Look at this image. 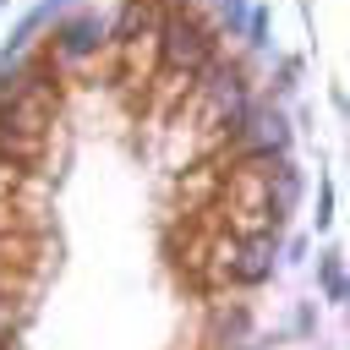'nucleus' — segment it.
<instances>
[{
	"mask_svg": "<svg viewBox=\"0 0 350 350\" xmlns=\"http://www.w3.org/2000/svg\"><path fill=\"white\" fill-rule=\"evenodd\" d=\"M164 66L170 71H202L208 66V33L180 11L164 22Z\"/></svg>",
	"mask_w": 350,
	"mask_h": 350,
	"instance_id": "1",
	"label": "nucleus"
},
{
	"mask_svg": "<svg viewBox=\"0 0 350 350\" xmlns=\"http://www.w3.org/2000/svg\"><path fill=\"white\" fill-rule=\"evenodd\" d=\"M104 16L98 11H82V16H71L66 27H60V60H82V55H93L98 44H104Z\"/></svg>",
	"mask_w": 350,
	"mask_h": 350,
	"instance_id": "2",
	"label": "nucleus"
},
{
	"mask_svg": "<svg viewBox=\"0 0 350 350\" xmlns=\"http://www.w3.org/2000/svg\"><path fill=\"white\" fill-rule=\"evenodd\" d=\"M246 148L252 153H273V148H284V115H273V109H262V115H246Z\"/></svg>",
	"mask_w": 350,
	"mask_h": 350,
	"instance_id": "3",
	"label": "nucleus"
},
{
	"mask_svg": "<svg viewBox=\"0 0 350 350\" xmlns=\"http://www.w3.org/2000/svg\"><path fill=\"white\" fill-rule=\"evenodd\" d=\"M55 5H60V0H38V5H33L27 16H22V27H16L11 49H5V66H11V55H22V49H27V38H33V33H38V27H44L49 16H55Z\"/></svg>",
	"mask_w": 350,
	"mask_h": 350,
	"instance_id": "4",
	"label": "nucleus"
},
{
	"mask_svg": "<svg viewBox=\"0 0 350 350\" xmlns=\"http://www.w3.org/2000/svg\"><path fill=\"white\" fill-rule=\"evenodd\" d=\"M246 262H241V279H262L268 273V257H273V235H257V241H246V252H241Z\"/></svg>",
	"mask_w": 350,
	"mask_h": 350,
	"instance_id": "5",
	"label": "nucleus"
},
{
	"mask_svg": "<svg viewBox=\"0 0 350 350\" xmlns=\"http://www.w3.org/2000/svg\"><path fill=\"white\" fill-rule=\"evenodd\" d=\"M323 290H328V301H345V268H339V257H323Z\"/></svg>",
	"mask_w": 350,
	"mask_h": 350,
	"instance_id": "6",
	"label": "nucleus"
},
{
	"mask_svg": "<svg viewBox=\"0 0 350 350\" xmlns=\"http://www.w3.org/2000/svg\"><path fill=\"white\" fill-rule=\"evenodd\" d=\"M11 323H16V306L0 295V334H11Z\"/></svg>",
	"mask_w": 350,
	"mask_h": 350,
	"instance_id": "7",
	"label": "nucleus"
},
{
	"mask_svg": "<svg viewBox=\"0 0 350 350\" xmlns=\"http://www.w3.org/2000/svg\"><path fill=\"white\" fill-rule=\"evenodd\" d=\"M224 16H230V27H241V0H224Z\"/></svg>",
	"mask_w": 350,
	"mask_h": 350,
	"instance_id": "8",
	"label": "nucleus"
},
{
	"mask_svg": "<svg viewBox=\"0 0 350 350\" xmlns=\"http://www.w3.org/2000/svg\"><path fill=\"white\" fill-rule=\"evenodd\" d=\"M0 5H5V0H0Z\"/></svg>",
	"mask_w": 350,
	"mask_h": 350,
	"instance_id": "9",
	"label": "nucleus"
}]
</instances>
